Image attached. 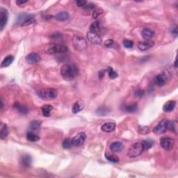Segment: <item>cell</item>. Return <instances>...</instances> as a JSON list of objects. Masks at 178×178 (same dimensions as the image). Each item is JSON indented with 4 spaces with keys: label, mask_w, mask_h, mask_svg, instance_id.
I'll return each mask as SVG.
<instances>
[{
    "label": "cell",
    "mask_w": 178,
    "mask_h": 178,
    "mask_svg": "<svg viewBox=\"0 0 178 178\" xmlns=\"http://www.w3.org/2000/svg\"><path fill=\"white\" fill-rule=\"evenodd\" d=\"M79 69L75 64H65L61 68V77L66 81H71L76 77Z\"/></svg>",
    "instance_id": "obj_1"
},
{
    "label": "cell",
    "mask_w": 178,
    "mask_h": 178,
    "mask_svg": "<svg viewBox=\"0 0 178 178\" xmlns=\"http://www.w3.org/2000/svg\"><path fill=\"white\" fill-rule=\"evenodd\" d=\"M68 47L66 45L57 43H50L45 47V52L49 54H63L68 52Z\"/></svg>",
    "instance_id": "obj_2"
},
{
    "label": "cell",
    "mask_w": 178,
    "mask_h": 178,
    "mask_svg": "<svg viewBox=\"0 0 178 178\" xmlns=\"http://www.w3.org/2000/svg\"><path fill=\"white\" fill-rule=\"evenodd\" d=\"M171 72L169 70L164 71L162 73L157 75L154 79V83L157 86H164L169 82L171 78Z\"/></svg>",
    "instance_id": "obj_3"
},
{
    "label": "cell",
    "mask_w": 178,
    "mask_h": 178,
    "mask_svg": "<svg viewBox=\"0 0 178 178\" xmlns=\"http://www.w3.org/2000/svg\"><path fill=\"white\" fill-rule=\"evenodd\" d=\"M143 151L144 150L142 142H136L130 146L127 155L130 158L137 157L141 155Z\"/></svg>",
    "instance_id": "obj_4"
},
{
    "label": "cell",
    "mask_w": 178,
    "mask_h": 178,
    "mask_svg": "<svg viewBox=\"0 0 178 178\" xmlns=\"http://www.w3.org/2000/svg\"><path fill=\"white\" fill-rule=\"evenodd\" d=\"M38 96L43 100H54L58 96V91L53 88L43 89L38 93Z\"/></svg>",
    "instance_id": "obj_5"
},
{
    "label": "cell",
    "mask_w": 178,
    "mask_h": 178,
    "mask_svg": "<svg viewBox=\"0 0 178 178\" xmlns=\"http://www.w3.org/2000/svg\"><path fill=\"white\" fill-rule=\"evenodd\" d=\"M35 22L34 17L32 15H28L26 13H22L17 16V23L20 24L22 26H29Z\"/></svg>",
    "instance_id": "obj_6"
},
{
    "label": "cell",
    "mask_w": 178,
    "mask_h": 178,
    "mask_svg": "<svg viewBox=\"0 0 178 178\" xmlns=\"http://www.w3.org/2000/svg\"><path fill=\"white\" fill-rule=\"evenodd\" d=\"M73 45L77 50L83 51L86 49L87 43L84 38L81 36H75L72 39Z\"/></svg>",
    "instance_id": "obj_7"
},
{
    "label": "cell",
    "mask_w": 178,
    "mask_h": 178,
    "mask_svg": "<svg viewBox=\"0 0 178 178\" xmlns=\"http://www.w3.org/2000/svg\"><path fill=\"white\" fill-rule=\"evenodd\" d=\"M160 145L161 147L167 151L172 150L175 145V141L171 137H162L160 139Z\"/></svg>",
    "instance_id": "obj_8"
},
{
    "label": "cell",
    "mask_w": 178,
    "mask_h": 178,
    "mask_svg": "<svg viewBox=\"0 0 178 178\" xmlns=\"http://www.w3.org/2000/svg\"><path fill=\"white\" fill-rule=\"evenodd\" d=\"M86 139V134L84 132H80L72 138V145L75 147L82 146Z\"/></svg>",
    "instance_id": "obj_9"
},
{
    "label": "cell",
    "mask_w": 178,
    "mask_h": 178,
    "mask_svg": "<svg viewBox=\"0 0 178 178\" xmlns=\"http://www.w3.org/2000/svg\"><path fill=\"white\" fill-rule=\"evenodd\" d=\"M9 20V12L4 8L0 9V30L3 31Z\"/></svg>",
    "instance_id": "obj_10"
},
{
    "label": "cell",
    "mask_w": 178,
    "mask_h": 178,
    "mask_svg": "<svg viewBox=\"0 0 178 178\" xmlns=\"http://www.w3.org/2000/svg\"><path fill=\"white\" fill-rule=\"evenodd\" d=\"M167 131V120L164 119L162 120L157 126H155V127L152 130V132H154V134H164Z\"/></svg>",
    "instance_id": "obj_11"
},
{
    "label": "cell",
    "mask_w": 178,
    "mask_h": 178,
    "mask_svg": "<svg viewBox=\"0 0 178 178\" xmlns=\"http://www.w3.org/2000/svg\"><path fill=\"white\" fill-rule=\"evenodd\" d=\"M86 37L88 40L93 44L100 45L102 43V38L98 33L92 32V31H88L86 34Z\"/></svg>",
    "instance_id": "obj_12"
},
{
    "label": "cell",
    "mask_w": 178,
    "mask_h": 178,
    "mask_svg": "<svg viewBox=\"0 0 178 178\" xmlns=\"http://www.w3.org/2000/svg\"><path fill=\"white\" fill-rule=\"evenodd\" d=\"M25 59H26V61L29 64L33 65L40 62L41 60V57L40 56V55L38 54L37 53L31 52L27 55Z\"/></svg>",
    "instance_id": "obj_13"
},
{
    "label": "cell",
    "mask_w": 178,
    "mask_h": 178,
    "mask_svg": "<svg viewBox=\"0 0 178 178\" xmlns=\"http://www.w3.org/2000/svg\"><path fill=\"white\" fill-rule=\"evenodd\" d=\"M153 41H141V42L138 43L137 47L141 51H146L148 49L152 48L154 46Z\"/></svg>",
    "instance_id": "obj_14"
},
{
    "label": "cell",
    "mask_w": 178,
    "mask_h": 178,
    "mask_svg": "<svg viewBox=\"0 0 178 178\" xmlns=\"http://www.w3.org/2000/svg\"><path fill=\"white\" fill-rule=\"evenodd\" d=\"M123 143L120 141H115L110 145V150H111V152H115V153L120 152L123 150Z\"/></svg>",
    "instance_id": "obj_15"
},
{
    "label": "cell",
    "mask_w": 178,
    "mask_h": 178,
    "mask_svg": "<svg viewBox=\"0 0 178 178\" xmlns=\"http://www.w3.org/2000/svg\"><path fill=\"white\" fill-rule=\"evenodd\" d=\"M141 35L145 41H149L155 35V31L150 28H145L141 31Z\"/></svg>",
    "instance_id": "obj_16"
},
{
    "label": "cell",
    "mask_w": 178,
    "mask_h": 178,
    "mask_svg": "<svg viewBox=\"0 0 178 178\" xmlns=\"http://www.w3.org/2000/svg\"><path fill=\"white\" fill-rule=\"evenodd\" d=\"M175 106H176V102L175 101L173 100L168 101L167 102H166V103L164 104V105L163 106L164 111L166 113L173 111L175 107Z\"/></svg>",
    "instance_id": "obj_17"
},
{
    "label": "cell",
    "mask_w": 178,
    "mask_h": 178,
    "mask_svg": "<svg viewBox=\"0 0 178 178\" xmlns=\"http://www.w3.org/2000/svg\"><path fill=\"white\" fill-rule=\"evenodd\" d=\"M116 124L114 122H106L102 126V130L104 132H114L116 129Z\"/></svg>",
    "instance_id": "obj_18"
},
{
    "label": "cell",
    "mask_w": 178,
    "mask_h": 178,
    "mask_svg": "<svg viewBox=\"0 0 178 178\" xmlns=\"http://www.w3.org/2000/svg\"><path fill=\"white\" fill-rule=\"evenodd\" d=\"M69 18H70V15H69V13L66 11L60 12V13H57V14L55 15V19H56V20L60 22L67 21Z\"/></svg>",
    "instance_id": "obj_19"
},
{
    "label": "cell",
    "mask_w": 178,
    "mask_h": 178,
    "mask_svg": "<svg viewBox=\"0 0 178 178\" xmlns=\"http://www.w3.org/2000/svg\"><path fill=\"white\" fill-rule=\"evenodd\" d=\"M31 162H32V158L29 155H25L22 157L21 164L25 168H29L31 166Z\"/></svg>",
    "instance_id": "obj_20"
},
{
    "label": "cell",
    "mask_w": 178,
    "mask_h": 178,
    "mask_svg": "<svg viewBox=\"0 0 178 178\" xmlns=\"http://www.w3.org/2000/svg\"><path fill=\"white\" fill-rule=\"evenodd\" d=\"M41 126V121L39 120H33L29 124V131L34 132H38L40 130Z\"/></svg>",
    "instance_id": "obj_21"
},
{
    "label": "cell",
    "mask_w": 178,
    "mask_h": 178,
    "mask_svg": "<svg viewBox=\"0 0 178 178\" xmlns=\"http://www.w3.org/2000/svg\"><path fill=\"white\" fill-rule=\"evenodd\" d=\"M53 109V107L50 104H45L41 107V111H42L43 115L45 117H49L51 114V111Z\"/></svg>",
    "instance_id": "obj_22"
},
{
    "label": "cell",
    "mask_w": 178,
    "mask_h": 178,
    "mask_svg": "<svg viewBox=\"0 0 178 178\" xmlns=\"http://www.w3.org/2000/svg\"><path fill=\"white\" fill-rule=\"evenodd\" d=\"M13 61H14V56H12V55H9L2 61L1 63V68H6V67L9 66L13 63Z\"/></svg>",
    "instance_id": "obj_23"
},
{
    "label": "cell",
    "mask_w": 178,
    "mask_h": 178,
    "mask_svg": "<svg viewBox=\"0 0 178 178\" xmlns=\"http://www.w3.org/2000/svg\"><path fill=\"white\" fill-rule=\"evenodd\" d=\"M27 139L31 142H36L40 140V136H38L34 132L29 131L27 133Z\"/></svg>",
    "instance_id": "obj_24"
},
{
    "label": "cell",
    "mask_w": 178,
    "mask_h": 178,
    "mask_svg": "<svg viewBox=\"0 0 178 178\" xmlns=\"http://www.w3.org/2000/svg\"><path fill=\"white\" fill-rule=\"evenodd\" d=\"M13 107L15 109V110H16L17 111H18L22 114H27L29 111L28 109H27L26 106L22 105V104L19 103H15L14 105H13Z\"/></svg>",
    "instance_id": "obj_25"
},
{
    "label": "cell",
    "mask_w": 178,
    "mask_h": 178,
    "mask_svg": "<svg viewBox=\"0 0 178 178\" xmlns=\"http://www.w3.org/2000/svg\"><path fill=\"white\" fill-rule=\"evenodd\" d=\"M100 22L98 20H96L94 22H93L91 23V25H90V27H89V29H90V31H92V32H95L97 33L99 32L100 31Z\"/></svg>",
    "instance_id": "obj_26"
},
{
    "label": "cell",
    "mask_w": 178,
    "mask_h": 178,
    "mask_svg": "<svg viewBox=\"0 0 178 178\" xmlns=\"http://www.w3.org/2000/svg\"><path fill=\"white\" fill-rule=\"evenodd\" d=\"M83 109H84V104L81 102H77L72 106V113L73 114H77V113L80 112Z\"/></svg>",
    "instance_id": "obj_27"
},
{
    "label": "cell",
    "mask_w": 178,
    "mask_h": 178,
    "mask_svg": "<svg viewBox=\"0 0 178 178\" xmlns=\"http://www.w3.org/2000/svg\"><path fill=\"white\" fill-rule=\"evenodd\" d=\"M9 135V129H8L7 124H4L1 126V132H0V137L1 139H4L7 137V136Z\"/></svg>",
    "instance_id": "obj_28"
},
{
    "label": "cell",
    "mask_w": 178,
    "mask_h": 178,
    "mask_svg": "<svg viewBox=\"0 0 178 178\" xmlns=\"http://www.w3.org/2000/svg\"><path fill=\"white\" fill-rule=\"evenodd\" d=\"M138 109V105L136 103H133L130 105L125 106L124 107V110L128 113H134Z\"/></svg>",
    "instance_id": "obj_29"
},
{
    "label": "cell",
    "mask_w": 178,
    "mask_h": 178,
    "mask_svg": "<svg viewBox=\"0 0 178 178\" xmlns=\"http://www.w3.org/2000/svg\"><path fill=\"white\" fill-rule=\"evenodd\" d=\"M142 144H143L144 151H146V150H149L150 148H151L152 147V145H153L154 144V141H152V139L148 138V139H146L145 141L142 142Z\"/></svg>",
    "instance_id": "obj_30"
},
{
    "label": "cell",
    "mask_w": 178,
    "mask_h": 178,
    "mask_svg": "<svg viewBox=\"0 0 178 178\" xmlns=\"http://www.w3.org/2000/svg\"><path fill=\"white\" fill-rule=\"evenodd\" d=\"M138 132L141 134H148L150 132L149 127L146 125H139L138 127Z\"/></svg>",
    "instance_id": "obj_31"
},
{
    "label": "cell",
    "mask_w": 178,
    "mask_h": 178,
    "mask_svg": "<svg viewBox=\"0 0 178 178\" xmlns=\"http://www.w3.org/2000/svg\"><path fill=\"white\" fill-rule=\"evenodd\" d=\"M109 112V110L107 108L104 107V106L99 107L96 111V114H98V116H105Z\"/></svg>",
    "instance_id": "obj_32"
},
{
    "label": "cell",
    "mask_w": 178,
    "mask_h": 178,
    "mask_svg": "<svg viewBox=\"0 0 178 178\" xmlns=\"http://www.w3.org/2000/svg\"><path fill=\"white\" fill-rule=\"evenodd\" d=\"M106 71H107L109 77L110 79H113V80H114V79H115L118 77L117 72L114 70L111 67H108Z\"/></svg>",
    "instance_id": "obj_33"
},
{
    "label": "cell",
    "mask_w": 178,
    "mask_h": 178,
    "mask_svg": "<svg viewBox=\"0 0 178 178\" xmlns=\"http://www.w3.org/2000/svg\"><path fill=\"white\" fill-rule=\"evenodd\" d=\"M63 148L65 149H70V148H72V138H66L64 141H63V144H62Z\"/></svg>",
    "instance_id": "obj_34"
},
{
    "label": "cell",
    "mask_w": 178,
    "mask_h": 178,
    "mask_svg": "<svg viewBox=\"0 0 178 178\" xmlns=\"http://www.w3.org/2000/svg\"><path fill=\"white\" fill-rule=\"evenodd\" d=\"M105 157L109 161L112 162V163H118L120 161L119 158L115 157L114 155H109L107 154H105Z\"/></svg>",
    "instance_id": "obj_35"
},
{
    "label": "cell",
    "mask_w": 178,
    "mask_h": 178,
    "mask_svg": "<svg viewBox=\"0 0 178 178\" xmlns=\"http://www.w3.org/2000/svg\"><path fill=\"white\" fill-rule=\"evenodd\" d=\"M123 45L127 49H132L134 47V42L130 40H124Z\"/></svg>",
    "instance_id": "obj_36"
},
{
    "label": "cell",
    "mask_w": 178,
    "mask_h": 178,
    "mask_svg": "<svg viewBox=\"0 0 178 178\" xmlns=\"http://www.w3.org/2000/svg\"><path fill=\"white\" fill-rule=\"evenodd\" d=\"M175 124L172 120H167V130L174 131L175 130Z\"/></svg>",
    "instance_id": "obj_37"
},
{
    "label": "cell",
    "mask_w": 178,
    "mask_h": 178,
    "mask_svg": "<svg viewBox=\"0 0 178 178\" xmlns=\"http://www.w3.org/2000/svg\"><path fill=\"white\" fill-rule=\"evenodd\" d=\"M95 8H96V5H95L93 3L87 2L86 4L83 7V9H84L85 10H87V11H91V10L95 9Z\"/></svg>",
    "instance_id": "obj_38"
},
{
    "label": "cell",
    "mask_w": 178,
    "mask_h": 178,
    "mask_svg": "<svg viewBox=\"0 0 178 178\" xmlns=\"http://www.w3.org/2000/svg\"><path fill=\"white\" fill-rule=\"evenodd\" d=\"M171 34L173 35L175 38L177 37L178 35V31H177V26H173L171 28Z\"/></svg>",
    "instance_id": "obj_39"
},
{
    "label": "cell",
    "mask_w": 178,
    "mask_h": 178,
    "mask_svg": "<svg viewBox=\"0 0 178 178\" xmlns=\"http://www.w3.org/2000/svg\"><path fill=\"white\" fill-rule=\"evenodd\" d=\"M114 43V41H113L112 39H109V40L106 41L105 42H104V46L107 47V48H109V47H111L113 46Z\"/></svg>",
    "instance_id": "obj_40"
},
{
    "label": "cell",
    "mask_w": 178,
    "mask_h": 178,
    "mask_svg": "<svg viewBox=\"0 0 178 178\" xmlns=\"http://www.w3.org/2000/svg\"><path fill=\"white\" fill-rule=\"evenodd\" d=\"M102 13V11L100 9H96L93 12V16L94 19H96L97 17H99V15H100Z\"/></svg>",
    "instance_id": "obj_41"
},
{
    "label": "cell",
    "mask_w": 178,
    "mask_h": 178,
    "mask_svg": "<svg viewBox=\"0 0 178 178\" xmlns=\"http://www.w3.org/2000/svg\"><path fill=\"white\" fill-rule=\"evenodd\" d=\"M144 95V92L143 90L141 89H138L137 90L135 91V96L137 97V98H141L142 96H143Z\"/></svg>",
    "instance_id": "obj_42"
},
{
    "label": "cell",
    "mask_w": 178,
    "mask_h": 178,
    "mask_svg": "<svg viewBox=\"0 0 178 178\" xmlns=\"http://www.w3.org/2000/svg\"><path fill=\"white\" fill-rule=\"evenodd\" d=\"M87 1H83V0H80V1H77L76 4L79 7H84L85 5L86 4Z\"/></svg>",
    "instance_id": "obj_43"
},
{
    "label": "cell",
    "mask_w": 178,
    "mask_h": 178,
    "mask_svg": "<svg viewBox=\"0 0 178 178\" xmlns=\"http://www.w3.org/2000/svg\"><path fill=\"white\" fill-rule=\"evenodd\" d=\"M27 2H28L27 1H17L15 3H16V4H17L18 6H21V5H23L24 4H26Z\"/></svg>",
    "instance_id": "obj_44"
},
{
    "label": "cell",
    "mask_w": 178,
    "mask_h": 178,
    "mask_svg": "<svg viewBox=\"0 0 178 178\" xmlns=\"http://www.w3.org/2000/svg\"><path fill=\"white\" fill-rule=\"evenodd\" d=\"M104 72L103 70H101L99 72V78L100 79H102V77H104Z\"/></svg>",
    "instance_id": "obj_45"
},
{
    "label": "cell",
    "mask_w": 178,
    "mask_h": 178,
    "mask_svg": "<svg viewBox=\"0 0 178 178\" xmlns=\"http://www.w3.org/2000/svg\"><path fill=\"white\" fill-rule=\"evenodd\" d=\"M175 68H177V60H176V59L175 61Z\"/></svg>",
    "instance_id": "obj_46"
}]
</instances>
